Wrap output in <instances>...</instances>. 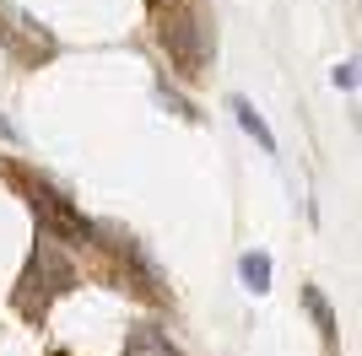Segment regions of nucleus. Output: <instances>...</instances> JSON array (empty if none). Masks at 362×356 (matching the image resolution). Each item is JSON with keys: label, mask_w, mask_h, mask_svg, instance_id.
<instances>
[{"label": "nucleus", "mask_w": 362, "mask_h": 356, "mask_svg": "<svg viewBox=\"0 0 362 356\" xmlns=\"http://www.w3.org/2000/svg\"><path fill=\"white\" fill-rule=\"evenodd\" d=\"M76 281V270H71V259H65L54 243H38L33 249V265H28V275H22V292H16V308L22 313H44V302L54 292H65V286Z\"/></svg>", "instance_id": "obj_1"}, {"label": "nucleus", "mask_w": 362, "mask_h": 356, "mask_svg": "<svg viewBox=\"0 0 362 356\" xmlns=\"http://www.w3.org/2000/svg\"><path fill=\"white\" fill-rule=\"evenodd\" d=\"M163 44L173 49L179 71H200V59H206V49H200V16H195V11L173 16V22L163 28Z\"/></svg>", "instance_id": "obj_2"}, {"label": "nucleus", "mask_w": 362, "mask_h": 356, "mask_svg": "<svg viewBox=\"0 0 362 356\" xmlns=\"http://www.w3.org/2000/svg\"><path fill=\"white\" fill-rule=\"evenodd\" d=\"M33 206L44 210V222L54 227V232H71V237H92V222H87V216H81L76 206H65V200H60L54 189H38V194H33Z\"/></svg>", "instance_id": "obj_3"}, {"label": "nucleus", "mask_w": 362, "mask_h": 356, "mask_svg": "<svg viewBox=\"0 0 362 356\" xmlns=\"http://www.w3.org/2000/svg\"><path fill=\"white\" fill-rule=\"evenodd\" d=\"M227 108H233V114H238V124H243V130H249V135L259 141V151H276V135H271V124H265V119H259L255 108L243 103V97H233Z\"/></svg>", "instance_id": "obj_4"}, {"label": "nucleus", "mask_w": 362, "mask_h": 356, "mask_svg": "<svg viewBox=\"0 0 362 356\" xmlns=\"http://www.w3.org/2000/svg\"><path fill=\"white\" fill-rule=\"evenodd\" d=\"M243 286H249V292H265V286H271V254H243Z\"/></svg>", "instance_id": "obj_5"}, {"label": "nucleus", "mask_w": 362, "mask_h": 356, "mask_svg": "<svg viewBox=\"0 0 362 356\" xmlns=\"http://www.w3.org/2000/svg\"><path fill=\"white\" fill-rule=\"evenodd\" d=\"M303 297H308V308H314V319H319V329H325V335H335V313H330V302H325V297H319V292H314V286H308V292H303Z\"/></svg>", "instance_id": "obj_6"}, {"label": "nucleus", "mask_w": 362, "mask_h": 356, "mask_svg": "<svg viewBox=\"0 0 362 356\" xmlns=\"http://www.w3.org/2000/svg\"><path fill=\"white\" fill-rule=\"evenodd\" d=\"M335 87H357V71H351V59H346V65H335Z\"/></svg>", "instance_id": "obj_7"}, {"label": "nucleus", "mask_w": 362, "mask_h": 356, "mask_svg": "<svg viewBox=\"0 0 362 356\" xmlns=\"http://www.w3.org/2000/svg\"><path fill=\"white\" fill-rule=\"evenodd\" d=\"M54 356H65V351H54Z\"/></svg>", "instance_id": "obj_8"}, {"label": "nucleus", "mask_w": 362, "mask_h": 356, "mask_svg": "<svg viewBox=\"0 0 362 356\" xmlns=\"http://www.w3.org/2000/svg\"><path fill=\"white\" fill-rule=\"evenodd\" d=\"M151 6H157V0H151Z\"/></svg>", "instance_id": "obj_9"}]
</instances>
